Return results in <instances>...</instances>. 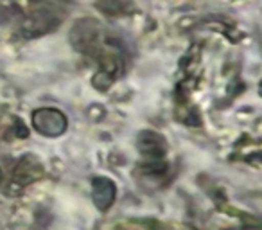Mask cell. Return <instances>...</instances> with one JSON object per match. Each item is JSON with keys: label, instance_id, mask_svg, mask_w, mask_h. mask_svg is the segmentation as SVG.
Masks as SVG:
<instances>
[{"label": "cell", "instance_id": "6da1fadb", "mask_svg": "<svg viewBox=\"0 0 262 230\" xmlns=\"http://www.w3.org/2000/svg\"><path fill=\"white\" fill-rule=\"evenodd\" d=\"M61 22H63V9L58 6V2L45 0V2H41L40 6H36L31 11V15L26 16L22 31L26 33V36L36 38L45 33L54 31Z\"/></svg>", "mask_w": 262, "mask_h": 230}, {"label": "cell", "instance_id": "7a4b0ae2", "mask_svg": "<svg viewBox=\"0 0 262 230\" xmlns=\"http://www.w3.org/2000/svg\"><path fill=\"white\" fill-rule=\"evenodd\" d=\"M33 128L43 137H59L65 133L69 121L65 113L56 108H38L31 115Z\"/></svg>", "mask_w": 262, "mask_h": 230}, {"label": "cell", "instance_id": "3957f363", "mask_svg": "<svg viewBox=\"0 0 262 230\" xmlns=\"http://www.w3.org/2000/svg\"><path fill=\"white\" fill-rule=\"evenodd\" d=\"M137 148L149 164H160L162 157L165 155V139L157 132L146 130L137 139Z\"/></svg>", "mask_w": 262, "mask_h": 230}, {"label": "cell", "instance_id": "277c9868", "mask_svg": "<svg viewBox=\"0 0 262 230\" xmlns=\"http://www.w3.org/2000/svg\"><path fill=\"white\" fill-rule=\"evenodd\" d=\"M117 198V185L106 176H97L92 180V200L99 211H108Z\"/></svg>", "mask_w": 262, "mask_h": 230}, {"label": "cell", "instance_id": "5b68a950", "mask_svg": "<svg viewBox=\"0 0 262 230\" xmlns=\"http://www.w3.org/2000/svg\"><path fill=\"white\" fill-rule=\"evenodd\" d=\"M15 176H16V180H20L22 183H29V182H33V180L40 178L41 165H40V162L36 160V157H33V155L24 157L22 160H20V164L16 165Z\"/></svg>", "mask_w": 262, "mask_h": 230}, {"label": "cell", "instance_id": "8992f818", "mask_svg": "<svg viewBox=\"0 0 262 230\" xmlns=\"http://www.w3.org/2000/svg\"><path fill=\"white\" fill-rule=\"evenodd\" d=\"M9 18V9H4V8H0V24L6 22V20Z\"/></svg>", "mask_w": 262, "mask_h": 230}]
</instances>
